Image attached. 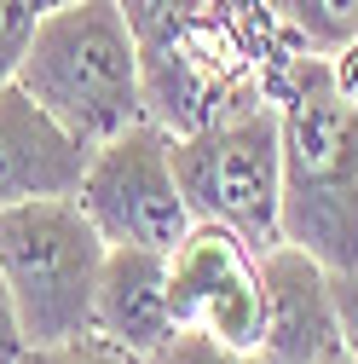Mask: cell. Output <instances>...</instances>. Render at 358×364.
I'll return each instance as SVG.
<instances>
[{"instance_id":"1","label":"cell","mask_w":358,"mask_h":364,"mask_svg":"<svg viewBox=\"0 0 358 364\" xmlns=\"http://www.w3.org/2000/svg\"><path fill=\"white\" fill-rule=\"evenodd\" d=\"M283 127V243L330 272L358 266V105L335 87L330 58L295 53L278 81Z\"/></svg>"},{"instance_id":"2","label":"cell","mask_w":358,"mask_h":364,"mask_svg":"<svg viewBox=\"0 0 358 364\" xmlns=\"http://www.w3.org/2000/svg\"><path fill=\"white\" fill-rule=\"evenodd\" d=\"M12 81L47 116H58L81 145H104L151 122L145 64L121 0H64L40 12Z\"/></svg>"},{"instance_id":"3","label":"cell","mask_w":358,"mask_h":364,"mask_svg":"<svg viewBox=\"0 0 358 364\" xmlns=\"http://www.w3.org/2000/svg\"><path fill=\"white\" fill-rule=\"evenodd\" d=\"M110 243L75 197L0 208V278L12 289L29 347L93 336V295Z\"/></svg>"},{"instance_id":"4","label":"cell","mask_w":358,"mask_h":364,"mask_svg":"<svg viewBox=\"0 0 358 364\" xmlns=\"http://www.w3.org/2000/svg\"><path fill=\"white\" fill-rule=\"evenodd\" d=\"M173 179L191 220L226 225L254 255L283 243V127L278 105L173 133Z\"/></svg>"},{"instance_id":"5","label":"cell","mask_w":358,"mask_h":364,"mask_svg":"<svg viewBox=\"0 0 358 364\" xmlns=\"http://www.w3.org/2000/svg\"><path fill=\"white\" fill-rule=\"evenodd\" d=\"M75 203L99 225L110 249H156L173 255V243L191 232V208L173 179V133L156 122H139L93 145V162L81 173Z\"/></svg>"},{"instance_id":"6","label":"cell","mask_w":358,"mask_h":364,"mask_svg":"<svg viewBox=\"0 0 358 364\" xmlns=\"http://www.w3.org/2000/svg\"><path fill=\"white\" fill-rule=\"evenodd\" d=\"M168 301L179 330H202L226 347L254 353L266 330V284L260 255L226 232V225L197 220L168 255Z\"/></svg>"},{"instance_id":"7","label":"cell","mask_w":358,"mask_h":364,"mask_svg":"<svg viewBox=\"0 0 358 364\" xmlns=\"http://www.w3.org/2000/svg\"><path fill=\"white\" fill-rule=\"evenodd\" d=\"M266 284V330H260V364H330L341 358V312H335V272L312 260L295 243H278L260 255Z\"/></svg>"},{"instance_id":"8","label":"cell","mask_w":358,"mask_h":364,"mask_svg":"<svg viewBox=\"0 0 358 364\" xmlns=\"http://www.w3.org/2000/svg\"><path fill=\"white\" fill-rule=\"evenodd\" d=\"M87 162H93V145H81L18 81L0 87V208L40 203V197H75Z\"/></svg>"},{"instance_id":"9","label":"cell","mask_w":358,"mask_h":364,"mask_svg":"<svg viewBox=\"0 0 358 364\" xmlns=\"http://www.w3.org/2000/svg\"><path fill=\"white\" fill-rule=\"evenodd\" d=\"M173 301H168V255L156 249H110L93 295V336L127 347V353H156L173 336Z\"/></svg>"},{"instance_id":"10","label":"cell","mask_w":358,"mask_h":364,"mask_svg":"<svg viewBox=\"0 0 358 364\" xmlns=\"http://www.w3.org/2000/svg\"><path fill=\"white\" fill-rule=\"evenodd\" d=\"M272 12L300 35L306 53H341L358 41V0H272Z\"/></svg>"},{"instance_id":"11","label":"cell","mask_w":358,"mask_h":364,"mask_svg":"<svg viewBox=\"0 0 358 364\" xmlns=\"http://www.w3.org/2000/svg\"><path fill=\"white\" fill-rule=\"evenodd\" d=\"M145 364H260V353H243V347H226L202 330H173L156 353H145Z\"/></svg>"},{"instance_id":"12","label":"cell","mask_w":358,"mask_h":364,"mask_svg":"<svg viewBox=\"0 0 358 364\" xmlns=\"http://www.w3.org/2000/svg\"><path fill=\"white\" fill-rule=\"evenodd\" d=\"M18 364H145V358L104 336H70V341H47V347H23Z\"/></svg>"},{"instance_id":"13","label":"cell","mask_w":358,"mask_h":364,"mask_svg":"<svg viewBox=\"0 0 358 364\" xmlns=\"http://www.w3.org/2000/svg\"><path fill=\"white\" fill-rule=\"evenodd\" d=\"M40 0H0V87H6L23 64V47H29V35L40 23Z\"/></svg>"},{"instance_id":"14","label":"cell","mask_w":358,"mask_h":364,"mask_svg":"<svg viewBox=\"0 0 358 364\" xmlns=\"http://www.w3.org/2000/svg\"><path fill=\"white\" fill-rule=\"evenodd\" d=\"M335 312H341V347L358 364V266L335 272Z\"/></svg>"},{"instance_id":"15","label":"cell","mask_w":358,"mask_h":364,"mask_svg":"<svg viewBox=\"0 0 358 364\" xmlns=\"http://www.w3.org/2000/svg\"><path fill=\"white\" fill-rule=\"evenodd\" d=\"M23 324H18V306H12V289H6V278H0V364H18L23 358Z\"/></svg>"},{"instance_id":"16","label":"cell","mask_w":358,"mask_h":364,"mask_svg":"<svg viewBox=\"0 0 358 364\" xmlns=\"http://www.w3.org/2000/svg\"><path fill=\"white\" fill-rule=\"evenodd\" d=\"M330 75H335V87L358 105V41L352 47H341V53H330Z\"/></svg>"},{"instance_id":"17","label":"cell","mask_w":358,"mask_h":364,"mask_svg":"<svg viewBox=\"0 0 358 364\" xmlns=\"http://www.w3.org/2000/svg\"><path fill=\"white\" fill-rule=\"evenodd\" d=\"M40 6H47V12H53V6H64V0H40Z\"/></svg>"},{"instance_id":"18","label":"cell","mask_w":358,"mask_h":364,"mask_svg":"<svg viewBox=\"0 0 358 364\" xmlns=\"http://www.w3.org/2000/svg\"><path fill=\"white\" fill-rule=\"evenodd\" d=\"M330 364H352V358H347V353H341V358H330Z\"/></svg>"},{"instance_id":"19","label":"cell","mask_w":358,"mask_h":364,"mask_svg":"<svg viewBox=\"0 0 358 364\" xmlns=\"http://www.w3.org/2000/svg\"><path fill=\"white\" fill-rule=\"evenodd\" d=\"M266 6H272V0H266Z\"/></svg>"}]
</instances>
